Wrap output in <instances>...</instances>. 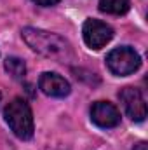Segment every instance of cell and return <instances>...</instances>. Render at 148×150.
<instances>
[{
    "label": "cell",
    "instance_id": "1",
    "mask_svg": "<svg viewBox=\"0 0 148 150\" xmlns=\"http://www.w3.org/2000/svg\"><path fill=\"white\" fill-rule=\"evenodd\" d=\"M23 40L38 54L56 59V61H70L73 58V49L66 38H63L58 33H51L40 28L26 26L21 32Z\"/></svg>",
    "mask_w": 148,
    "mask_h": 150
},
{
    "label": "cell",
    "instance_id": "2",
    "mask_svg": "<svg viewBox=\"0 0 148 150\" xmlns=\"http://www.w3.org/2000/svg\"><path fill=\"white\" fill-rule=\"evenodd\" d=\"M5 122L9 124L11 131L21 138L30 140L33 136V113L30 105L23 98H14L4 110Z\"/></svg>",
    "mask_w": 148,
    "mask_h": 150
},
{
    "label": "cell",
    "instance_id": "3",
    "mask_svg": "<svg viewBox=\"0 0 148 150\" xmlns=\"http://www.w3.org/2000/svg\"><path fill=\"white\" fill-rule=\"evenodd\" d=\"M141 65V58L140 54L132 49V47H117L108 52L106 56V67L113 75H131L134 74Z\"/></svg>",
    "mask_w": 148,
    "mask_h": 150
},
{
    "label": "cell",
    "instance_id": "4",
    "mask_svg": "<svg viewBox=\"0 0 148 150\" xmlns=\"http://www.w3.org/2000/svg\"><path fill=\"white\" fill-rule=\"evenodd\" d=\"M82 35H84L85 44L91 49H101L113 38V30L110 25H106L99 19H87L84 23Z\"/></svg>",
    "mask_w": 148,
    "mask_h": 150
},
{
    "label": "cell",
    "instance_id": "5",
    "mask_svg": "<svg viewBox=\"0 0 148 150\" xmlns=\"http://www.w3.org/2000/svg\"><path fill=\"white\" fill-rule=\"evenodd\" d=\"M118 98H120L127 115L132 120H136V122L145 120V117H147V103H145V98H143L140 89H136V87H124L118 93Z\"/></svg>",
    "mask_w": 148,
    "mask_h": 150
},
{
    "label": "cell",
    "instance_id": "6",
    "mask_svg": "<svg viewBox=\"0 0 148 150\" xmlns=\"http://www.w3.org/2000/svg\"><path fill=\"white\" fill-rule=\"evenodd\" d=\"M91 119L98 127L110 129L120 124V112L108 101H96L91 107Z\"/></svg>",
    "mask_w": 148,
    "mask_h": 150
},
{
    "label": "cell",
    "instance_id": "7",
    "mask_svg": "<svg viewBox=\"0 0 148 150\" xmlns=\"http://www.w3.org/2000/svg\"><path fill=\"white\" fill-rule=\"evenodd\" d=\"M38 87L44 94H47L51 98H65L72 91L68 80L65 77H61L59 74H54V72H45V74L40 75Z\"/></svg>",
    "mask_w": 148,
    "mask_h": 150
},
{
    "label": "cell",
    "instance_id": "8",
    "mask_svg": "<svg viewBox=\"0 0 148 150\" xmlns=\"http://www.w3.org/2000/svg\"><path fill=\"white\" fill-rule=\"evenodd\" d=\"M99 11L106 14H125L129 11V0H99Z\"/></svg>",
    "mask_w": 148,
    "mask_h": 150
},
{
    "label": "cell",
    "instance_id": "9",
    "mask_svg": "<svg viewBox=\"0 0 148 150\" xmlns=\"http://www.w3.org/2000/svg\"><path fill=\"white\" fill-rule=\"evenodd\" d=\"M5 70L14 79H21L26 74V63L21 58H18V56H9L5 59Z\"/></svg>",
    "mask_w": 148,
    "mask_h": 150
},
{
    "label": "cell",
    "instance_id": "10",
    "mask_svg": "<svg viewBox=\"0 0 148 150\" xmlns=\"http://www.w3.org/2000/svg\"><path fill=\"white\" fill-rule=\"evenodd\" d=\"M33 2H37L38 5H44V7H51V5H56L59 0H33Z\"/></svg>",
    "mask_w": 148,
    "mask_h": 150
},
{
    "label": "cell",
    "instance_id": "11",
    "mask_svg": "<svg viewBox=\"0 0 148 150\" xmlns=\"http://www.w3.org/2000/svg\"><path fill=\"white\" fill-rule=\"evenodd\" d=\"M132 150H147V143H145V142H141V143L134 145V149H132Z\"/></svg>",
    "mask_w": 148,
    "mask_h": 150
},
{
    "label": "cell",
    "instance_id": "12",
    "mask_svg": "<svg viewBox=\"0 0 148 150\" xmlns=\"http://www.w3.org/2000/svg\"><path fill=\"white\" fill-rule=\"evenodd\" d=\"M0 100H2V93H0Z\"/></svg>",
    "mask_w": 148,
    "mask_h": 150
}]
</instances>
